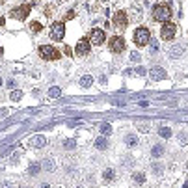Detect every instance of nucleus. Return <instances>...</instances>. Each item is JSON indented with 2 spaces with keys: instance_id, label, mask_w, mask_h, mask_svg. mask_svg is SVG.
Segmentation results:
<instances>
[{
  "instance_id": "6",
  "label": "nucleus",
  "mask_w": 188,
  "mask_h": 188,
  "mask_svg": "<svg viewBox=\"0 0 188 188\" xmlns=\"http://www.w3.org/2000/svg\"><path fill=\"white\" fill-rule=\"evenodd\" d=\"M91 41H89V37H82L78 43H77V47H75V52L78 54V56H86L88 52H89V45Z\"/></svg>"
},
{
  "instance_id": "28",
  "label": "nucleus",
  "mask_w": 188,
  "mask_h": 188,
  "mask_svg": "<svg viewBox=\"0 0 188 188\" xmlns=\"http://www.w3.org/2000/svg\"><path fill=\"white\" fill-rule=\"evenodd\" d=\"M138 130H140V132H144V134H145V132L149 130V125H147V123H138Z\"/></svg>"
},
{
  "instance_id": "3",
  "label": "nucleus",
  "mask_w": 188,
  "mask_h": 188,
  "mask_svg": "<svg viewBox=\"0 0 188 188\" xmlns=\"http://www.w3.org/2000/svg\"><path fill=\"white\" fill-rule=\"evenodd\" d=\"M175 34H177V26L173 24V22H164L162 24V30H160V36H162V39H166V41H170V39H173L175 37Z\"/></svg>"
},
{
  "instance_id": "31",
  "label": "nucleus",
  "mask_w": 188,
  "mask_h": 188,
  "mask_svg": "<svg viewBox=\"0 0 188 188\" xmlns=\"http://www.w3.org/2000/svg\"><path fill=\"white\" fill-rule=\"evenodd\" d=\"M179 142H181V144H186V142H188V136H186L184 132L181 134V138H179Z\"/></svg>"
},
{
  "instance_id": "29",
  "label": "nucleus",
  "mask_w": 188,
  "mask_h": 188,
  "mask_svg": "<svg viewBox=\"0 0 188 188\" xmlns=\"http://www.w3.org/2000/svg\"><path fill=\"white\" fill-rule=\"evenodd\" d=\"M130 62H140V54H138V51L130 52Z\"/></svg>"
},
{
  "instance_id": "27",
  "label": "nucleus",
  "mask_w": 188,
  "mask_h": 188,
  "mask_svg": "<svg viewBox=\"0 0 188 188\" xmlns=\"http://www.w3.org/2000/svg\"><path fill=\"white\" fill-rule=\"evenodd\" d=\"M30 30H32V32H36V34H37V32H39V30H41V22H32V24H30Z\"/></svg>"
},
{
  "instance_id": "30",
  "label": "nucleus",
  "mask_w": 188,
  "mask_h": 188,
  "mask_svg": "<svg viewBox=\"0 0 188 188\" xmlns=\"http://www.w3.org/2000/svg\"><path fill=\"white\" fill-rule=\"evenodd\" d=\"M153 171L155 173H162V166L160 164H153Z\"/></svg>"
},
{
  "instance_id": "10",
  "label": "nucleus",
  "mask_w": 188,
  "mask_h": 188,
  "mask_svg": "<svg viewBox=\"0 0 188 188\" xmlns=\"http://www.w3.org/2000/svg\"><path fill=\"white\" fill-rule=\"evenodd\" d=\"M114 24H115L117 28H125V26L129 24V17H127V13H125V11H117V13L114 15Z\"/></svg>"
},
{
  "instance_id": "38",
  "label": "nucleus",
  "mask_w": 188,
  "mask_h": 188,
  "mask_svg": "<svg viewBox=\"0 0 188 188\" xmlns=\"http://www.w3.org/2000/svg\"><path fill=\"white\" fill-rule=\"evenodd\" d=\"M24 188H26V186H24Z\"/></svg>"
},
{
  "instance_id": "7",
  "label": "nucleus",
  "mask_w": 188,
  "mask_h": 188,
  "mask_svg": "<svg viewBox=\"0 0 188 188\" xmlns=\"http://www.w3.org/2000/svg\"><path fill=\"white\" fill-rule=\"evenodd\" d=\"M28 13H30V6H19V8H15V9H11V17L13 19H19V21H24L26 17H28Z\"/></svg>"
},
{
  "instance_id": "2",
  "label": "nucleus",
  "mask_w": 188,
  "mask_h": 188,
  "mask_svg": "<svg viewBox=\"0 0 188 188\" xmlns=\"http://www.w3.org/2000/svg\"><path fill=\"white\" fill-rule=\"evenodd\" d=\"M149 41H151L149 30H147L145 26H138L136 32H134V43H136L138 47H144V45H147Z\"/></svg>"
},
{
  "instance_id": "4",
  "label": "nucleus",
  "mask_w": 188,
  "mask_h": 188,
  "mask_svg": "<svg viewBox=\"0 0 188 188\" xmlns=\"http://www.w3.org/2000/svg\"><path fill=\"white\" fill-rule=\"evenodd\" d=\"M39 56L43 58V60H58V51L54 49L52 45H43L41 49H39Z\"/></svg>"
},
{
  "instance_id": "34",
  "label": "nucleus",
  "mask_w": 188,
  "mask_h": 188,
  "mask_svg": "<svg viewBox=\"0 0 188 188\" xmlns=\"http://www.w3.org/2000/svg\"><path fill=\"white\" fill-rule=\"evenodd\" d=\"M2 188H11V182H4V184H2Z\"/></svg>"
},
{
  "instance_id": "17",
  "label": "nucleus",
  "mask_w": 188,
  "mask_h": 188,
  "mask_svg": "<svg viewBox=\"0 0 188 188\" xmlns=\"http://www.w3.org/2000/svg\"><path fill=\"white\" fill-rule=\"evenodd\" d=\"M93 84V77L91 75H82V78H80V86L82 88H89Z\"/></svg>"
},
{
  "instance_id": "36",
  "label": "nucleus",
  "mask_w": 188,
  "mask_h": 188,
  "mask_svg": "<svg viewBox=\"0 0 188 188\" xmlns=\"http://www.w3.org/2000/svg\"><path fill=\"white\" fill-rule=\"evenodd\" d=\"M182 188H188V182H184V184H182Z\"/></svg>"
},
{
  "instance_id": "37",
  "label": "nucleus",
  "mask_w": 188,
  "mask_h": 188,
  "mask_svg": "<svg viewBox=\"0 0 188 188\" xmlns=\"http://www.w3.org/2000/svg\"><path fill=\"white\" fill-rule=\"evenodd\" d=\"M186 171H188V166H186Z\"/></svg>"
},
{
  "instance_id": "8",
  "label": "nucleus",
  "mask_w": 188,
  "mask_h": 188,
  "mask_svg": "<svg viewBox=\"0 0 188 188\" xmlns=\"http://www.w3.org/2000/svg\"><path fill=\"white\" fill-rule=\"evenodd\" d=\"M63 34H65V26H63V22H54V24L51 26V36H52V39L60 41V39L63 37Z\"/></svg>"
},
{
  "instance_id": "26",
  "label": "nucleus",
  "mask_w": 188,
  "mask_h": 188,
  "mask_svg": "<svg viewBox=\"0 0 188 188\" xmlns=\"http://www.w3.org/2000/svg\"><path fill=\"white\" fill-rule=\"evenodd\" d=\"M9 97H11V101H19V99L22 97V91H21V89H15V91H11Z\"/></svg>"
},
{
  "instance_id": "24",
  "label": "nucleus",
  "mask_w": 188,
  "mask_h": 188,
  "mask_svg": "<svg viewBox=\"0 0 188 188\" xmlns=\"http://www.w3.org/2000/svg\"><path fill=\"white\" fill-rule=\"evenodd\" d=\"M63 147H65V149H75V147H77V142H75L73 138H71V140H65V142H63Z\"/></svg>"
},
{
  "instance_id": "1",
  "label": "nucleus",
  "mask_w": 188,
  "mask_h": 188,
  "mask_svg": "<svg viewBox=\"0 0 188 188\" xmlns=\"http://www.w3.org/2000/svg\"><path fill=\"white\" fill-rule=\"evenodd\" d=\"M170 17H171V9H170V6H166V4H158V6L153 8V21H156V22H168Z\"/></svg>"
},
{
  "instance_id": "21",
  "label": "nucleus",
  "mask_w": 188,
  "mask_h": 188,
  "mask_svg": "<svg viewBox=\"0 0 188 188\" xmlns=\"http://www.w3.org/2000/svg\"><path fill=\"white\" fill-rule=\"evenodd\" d=\"M151 155H153V156H162V155H164V147H162V145H153Z\"/></svg>"
},
{
  "instance_id": "9",
  "label": "nucleus",
  "mask_w": 188,
  "mask_h": 188,
  "mask_svg": "<svg viewBox=\"0 0 188 188\" xmlns=\"http://www.w3.org/2000/svg\"><path fill=\"white\" fill-rule=\"evenodd\" d=\"M89 41H91L93 45H101V43H104V32H103L101 28H93V30L89 32Z\"/></svg>"
},
{
  "instance_id": "5",
  "label": "nucleus",
  "mask_w": 188,
  "mask_h": 188,
  "mask_svg": "<svg viewBox=\"0 0 188 188\" xmlns=\"http://www.w3.org/2000/svg\"><path fill=\"white\" fill-rule=\"evenodd\" d=\"M125 39L121 37V36H114V37H110V51L112 52H123L125 51Z\"/></svg>"
},
{
  "instance_id": "13",
  "label": "nucleus",
  "mask_w": 188,
  "mask_h": 188,
  "mask_svg": "<svg viewBox=\"0 0 188 188\" xmlns=\"http://www.w3.org/2000/svg\"><path fill=\"white\" fill-rule=\"evenodd\" d=\"M30 144H32V147L39 149V147H43V145L47 144V140H45V136H36V138L30 140Z\"/></svg>"
},
{
  "instance_id": "20",
  "label": "nucleus",
  "mask_w": 188,
  "mask_h": 188,
  "mask_svg": "<svg viewBox=\"0 0 188 188\" xmlns=\"http://www.w3.org/2000/svg\"><path fill=\"white\" fill-rule=\"evenodd\" d=\"M132 179H134V182H138V184H144V182H145V173H142V171H140V173H134Z\"/></svg>"
},
{
  "instance_id": "18",
  "label": "nucleus",
  "mask_w": 188,
  "mask_h": 188,
  "mask_svg": "<svg viewBox=\"0 0 188 188\" xmlns=\"http://www.w3.org/2000/svg\"><path fill=\"white\" fill-rule=\"evenodd\" d=\"M62 95V88H58V86H52L51 89H49V97L51 99H58Z\"/></svg>"
},
{
  "instance_id": "14",
  "label": "nucleus",
  "mask_w": 188,
  "mask_h": 188,
  "mask_svg": "<svg viewBox=\"0 0 188 188\" xmlns=\"http://www.w3.org/2000/svg\"><path fill=\"white\" fill-rule=\"evenodd\" d=\"M125 144H127L129 147H136V145L140 144V140H138L136 134H127V136H125Z\"/></svg>"
},
{
  "instance_id": "33",
  "label": "nucleus",
  "mask_w": 188,
  "mask_h": 188,
  "mask_svg": "<svg viewBox=\"0 0 188 188\" xmlns=\"http://www.w3.org/2000/svg\"><path fill=\"white\" fill-rule=\"evenodd\" d=\"M136 75H145V69L144 67H138L136 69Z\"/></svg>"
},
{
  "instance_id": "23",
  "label": "nucleus",
  "mask_w": 188,
  "mask_h": 188,
  "mask_svg": "<svg viewBox=\"0 0 188 188\" xmlns=\"http://www.w3.org/2000/svg\"><path fill=\"white\" fill-rule=\"evenodd\" d=\"M99 129H101V134H103V136H108V134H112V127H110L108 123H103Z\"/></svg>"
},
{
  "instance_id": "11",
  "label": "nucleus",
  "mask_w": 188,
  "mask_h": 188,
  "mask_svg": "<svg viewBox=\"0 0 188 188\" xmlns=\"http://www.w3.org/2000/svg\"><path fill=\"white\" fill-rule=\"evenodd\" d=\"M182 52H184V49H182V45H171L170 49H168V54H170V58H173V60H177V58H181L182 56Z\"/></svg>"
},
{
  "instance_id": "19",
  "label": "nucleus",
  "mask_w": 188,
  "mask_h": 188,
  "mask_svg": "<svg viewBox=\"0 0 188 188\" xmlns=\"http://www.w3.org/2000/svg\"><path fill=\"white\" fill-rule=\"evenodd\" d=\"M54 168H56V164H54L52 158H47V160L43 162V170H45V171H52Z\"/></svg>"
},
{
  "instance_id": "25",
  "label": "nucleus",
  "mask_w": 188,
  "mask_h": 188,
  "mask_svg": "<svg viewBox=\"0 0 188 188\" xmlns=\"http://www.w3.org/2000/svg\"><path fill=\"white\" fill-rule=\"evenodd\" d=\"M41 168H43V166H39V164H32V166L28 168V173H30V175H36Z\"/></svg>"
},
{
  "instance_id": "35",
  "label": "nucleus",
  "mask_w": 188,
  "mask_h": 188,
  "mask_svg": "<svg viewBox=\"0 0 188 188\" xmlns=\"http://www.w3.org/2000/svg\"><path fill=\"white\" fill-rule=\"evenodd\" d=\"M41 188H49V184H41Z\"/></svg>"
},
{
  "instance_id": "32",
  "label": "nucleus",
  "mask_w": 188,
  "mask_h": 188,
  "mask_svg": "<svg viewBox=\"0 0 188 188\" xmlns=\"http://www.w3.org/2000/svg\"><path fill=\"white\" fill-rule=\"evenodd\" d=\"M158 51V45H156V41H153L151 43V52H156Z\"/></svg>"
},
{
  "instance_id": "15",
  "label": "nucleus",
  "mask_w": 188,
  "mask_h": 188,
  "mask_svg": "<svg viewBox=\"0 0 188 188\" xmlns=\"http://www.w3.org/2000/svg\"><path fill=\"white\" fill-rule=\"evenodd\" d=\"M114 177H115V171H114L112 168H108V170L103 171V181H104V182H112Z\"/></svg>"
},
{
  "instance_id": "22",
  "label": "nucleus",
  "mask_w": 188,
  "mask_h": 188,
  "mask_svg": "<svg viewBox=\"0 0 188 188\" xmlns=\"http://www.w3.org/2000/svg\"><path fill=\"white\" fill-rule=\"evenodd\" d=\"M158 134H160L162 138H170V136H171V129H168V127H160V129H158Z\"/></svg>"
},
{
  "instance_id": "12",
  "label": "nucleus",
  "mask_w": 188,
  "mask_h": 188,
  "mask_svg": "<svg viewBox=\"0 0 188 188\" xmlns=\"http://www.w3.org/2000/svg\"><path fill=\"white\" fill-rule=\"evenodd\" d=\"M149 77L153 80H164V78H166V71H164L162 67H153L149 71Z\"/></svg>"
},
{
  "instance_id": "16",
  "label": "nucleus",
  "mask_w": 188,
  "mask_h": 188,
  "mask_svg": "<svg viewBox=\"0 0 188 188\" xmlns=\"http://www.w3.org/2000/svg\"><path fill=\"white\" fill-rule=\"evenodd\" d=\"M95 147L101 149V151H104V149L108 147V142H106V138H104V136H99V138L95 140Z\"/></svg>"
}]
</instances>
